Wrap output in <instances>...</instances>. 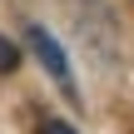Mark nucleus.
<instances>
[{"mask_svg": "<svg viewBox=\"0 0 134 134\" xmlns=\"http://www.w3.org/2000/svg\"><path fill=\"white\" fill-rule=\"evenodd\" d=\"M25 40H30L35 60L60 80V90H65V94H75V85H70V60H65V50L55 45V35H50V30H40V25H25Z\"/></svg>", "mask_w": 134, "mask_h": 134, "instance_id": "1", "label": "nucleus"}, {"mask_svg": "<svg viewBox=\"0 0 134 134\" xmlns=\"http://www.w3.org/2000/svg\"><path fill=\"white\" fill-rule=\"evenodd\" d=\"M70 15H75V10H70ZM90 15H94V20L75 15L80 40H85V45H94L104 60H114V15H109V5H104V0H90Z\"/></svg>", "mask_w": 134, "mask_h": 134, "instance_id": "2", "label": "nucleus"}, {"mask_svg": "<svg viewBox=\"0 0 134 134\" xmlns=\"http://www.w3.org/2000/svg\"><path fill=\"white\" fill-rule=\"evenodd\" d=\"M10 70H20V50L0 35V75H10Z\"/></svg>", "mask_w": 134, "mask_h": 134, "instance_id": "3", "label": "nucleus"}, {"mask_svg": "<svg viewBox=\"0 0 134 134\" xmlns=\"http://www.w3.org/2000/svg\"><path fill=\"white\" fill-rule=\"evenodd\" d=\"M40 134H75V129H70L65 119H45V124H40Z\"/></svg>", "mask_w": 134, "mask_h": 134, "instance_id": "4", "label": "nucleus"}]
</instances>
